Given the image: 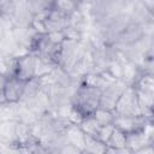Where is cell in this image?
<instances>
[{
	"mask_svg": "<svg viewBox=\"0 0 154 154\" xmlns=\"http://www.w3.org/2000/svg\"><path fill=\"white\" fill-rule=\"evenodd\" d=\"M101 89L79 84L70 100V106L75 108L83 118L94 113L99 107Z\"/></svg>",
	"mask_w": 154,
	"mask_h": 154,
	"instance_id": "1",
	"label": "cell"
},
{
	"mask_svg": "<svg viewBox=\"0 0 154 154\" xmlns=\"http://www.w3.org/2000/svg\"><path fill=\"white\" fill-rule=\"evenodd\" d=\"M113 112L116 114H123V116L142 114L141 108L138 106L136 90L132 85H128L125 88V90L122 93V95L119 96V99H118V101L114 106Z\"/></svg>",
	"mask_w": 154,
	"mask_h": 154,
	"instance_id": "2",
	"label": "cell"
},
{
	"mask_svg": "<svg viewBox=\"0 0 154 154\" xmlns=\"http://www.w3.org/2000/svg\"><path fill=\"white\" fill-rule=\"evenodd\" d=\"M35 54L31 52H26L19 57H16L12 76L23 82H29L35 78Z\"/></svg>",
	"mask_w": 154,
	"mask_h": 154,
	"instance_id": "3",
	"label": "cell"
},
{
	"mask_svg": "<svg viewBox=\"0 0 154 154\" xmlns=\"http://www.w3.org/2000/svg\"><path fill=\"white\" fill-rule=\"evenodd\" d=\"M25 84L26 82H23L20 79H18L14 76H10L5 78L4 85H2V95L5 97V101L7 103H18L20 102L23 94H24V89H25Z\"/></svg>",
	"mask_w": 154,
	"mask_h": 154,
	"instance_id": "4",
	"label": "cell"
},
{
	"mask_svg": "<svg viewBox=\"0 0 154 154\" xmlns=\"http://www.w3.org/2000/svg\"><path fill=\"white\" fill-rule=\"evenodd\" d=\"M78 125H79L81 130L84 132V135L93 136V137H96V134H97L99 128H100V125L97 124V122L95 120L93 114L82 118V120L78 123Z\"/></svg>",
	"mask_w": 154,
	"mask_h": 154,
	"instance_id": "5",
	"label": "cell"
},
{
	"mask_svg": "<svg viewBox=\"0 0 154 154\" xmlns=\"http://www.w3.org/2000/svg\"><path fill=\"white\" fill-rule=\"evenodd\" d=\"M83 153H106V144L100 142L96 137L85 135Z\"/></svg>",
	"mask_w": 154,
	"mask_h": 154,
	"instance_id": "6",
	"label": "cell"
},
{
	"mask_svg": "<svg viewBox=\"0 0 154 154\" xmlns=\"http://www.w3.org/2000/svg\"><path fill=\"white\" fill-rule=\"evenodd\" d=\"M93 117L95 118V120L97 122V124L100 126H102V125H109V124H113L114 112L113 111H109V109H106V108H102V107H97L94 111Z\"/></svg>",
	"mask_w": 154,
	"mask_h": 154,
	"instance_id": "7",
	"label": "cell"
},
{
	"mask_svg": "<svg viewBox=\"0 0 154 154\" xmlns=\"http://www.w3.org/2000/svg\"><path fill=\"white\" fill-rule=\"evenodd\" d=\"M112 130H113V124L100 126V128H99V131H97V134H96V138H97L100 142H102V143L106 144V142L108 141V138H109V136H111V134H112Z\"/></svg>",
	"mask_w": 154,
	"mask_h": 154,
	"instance_id": "8",
	"label": "cell"
},
{
	"mask_svg": "<svg viewBox=\"0 0 154 154\" xmlns=\"http://www.w3.org/2000/svg\"><path fill=\"white\" fill-rule=\"evenodd\" d=\"M142 4H143V7H144L148 12H152V8H153V0H142Z\"/></svg>",
	"mask_w": 154,
	"mask_h": 154,
	"instance_id": "9",
	"label": "cell"
},
{
	"mask_svg": "<svg viewBox=\"0 0 154 154\" xmlns=\"http://www.w3.org/2000/svg\"><path fill=\"white\" fill-rule=\"evenodd\" d=\"M4 82H5V77L0 76V90L2 89V85H4Z\"/></svg>",
	"mask_w": 154,
	"mask_h": 154,
	"instance_id": "10",
	"label": "cell"
}]
</instances>
